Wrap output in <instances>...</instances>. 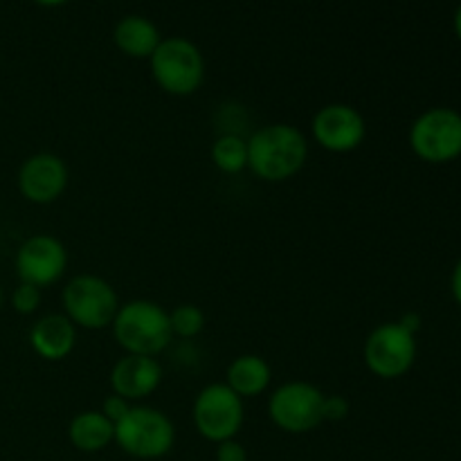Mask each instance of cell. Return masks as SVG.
<instances>
[{
  "label": "cell",
  "mask_w": 461,
  "mask_h": 461,
  "mask_svg": "<svg viewBox=\"0 0 461 461\" xmlns=\"http://www.w3.org/2000/svg\"><path fill=\"white\" fill-rule=\"evenodd\" d=\"M309 144L293 124H270L255 131L248 140V169L261 180L282 183L306 165Z\"/></svg>",
  "instance_id": "obj_1"
},
{
  "label": "cell",
  "mask_w": 461,
  "mask_h": 461,
  "mask_svg": "<svg viewBox=\"0 0 461 461\" xmlns=\"http://www.w3.org/2000/svg\"><path fill=\"white\" fill-rule=\"evenodd\" d=\"M111 327L115 342L129 356L156 358L171 345L174 338L169 311L151 300H133L122 304Z\"/></svg>",
  "instance_id": "obj_2"
},
{
  "label": "cell",
  "mask_w": 461,
  "mask_h": 461,
  "mask_svg": "<svg viewBox=\"0 0 461 461\" xmlns=\"http://www.w3.org/2000/svg\"><path fill=\"white\" fill-rule=\"evenodd\" d=\"M149 66L156 84L176 97L194 95L205 79V59L198 45L185 36L162 39L149 59Z\"/></svg>",
  "instance_id": "obj_3"
},
{
  "label": "cell",
  "mask_w": 461,
  "mask_h": 461,
  "mask_svg": "<svg viewBox=\"0 0 461 461\" xmlns=\"http://www.w3.org/2000/svg\"><path fill=\"white\" fill-rule=\"evenodd\" d=\"M176 441V428L165 412L147 405H133L131 412L115 423V444L129 457L160 459L171 453Z\"/></svg>",
  "instance_id": "obj_4"
},
{
  "label": "cell",
  "mask_w": 461,
  "mask_h": 461,
  "mask_svg": "<svg viewBox=\"0 0 461 461\" xmlns=\"http://www.w3.org/2000/svg\"><path fill=\"white\" fill-rule=\"evenodd\" d=\"M63 311L66 318L75 327L99 331V329L111 327L120 311L117 293L106 279L97 275H77L68 282L61 293Z\"/></svg>",
  "instance_id": "obj_5"
},
{
  "label": "cell",
  "mask_w": 461,
  "mask_h": 461,
  "mask_svg": "<svg viewBox=\"0 0 461 461\" xmlns=\"http://www.w3.org/2000/svg\"><path fill=\"white\" fill-rule=\"evenodd\" d=\"M410 149L432 165L461 156V113L455 108H428L410 126Z\"/></svg>",
  "instance_id": "obj_6"
},
{
  "label": "cell",
  "mask_w": 461,
  "mask_h": 461,
  "mask_svg": "<svg viewBox=\"0 0 461 461\" xmlns=\"http://www.w3.org/2000/svg\"><path fill=\"white\" fill-rule=\"evenodd\" d=\"M243 399L225 383H212L198 392L192 408L194 426L203 439L223 444L234 439L243 426Z\"/></svg>",
  "instance_id": "obj_7"
},
{
  "label": "cell",
  "mask_w": 461,
  "mask_h": 461,
  "mask_svg": "<svg viewBox=\"0 0 461 461\" xmlns=\"http://www.w3.org/2000/svg\"><path fill=\"white\" fill-rule=\"evenodd\" d=\"M363 358L374 376L385 381L401 378L417 360V338L399 327V322H385L367 336Z\"/></svg>",
  "instance_id": "obj_8"
},
{
  "label": "cell",
  "mask_w": 461,
  "mask_h": 461,
  "mask_svg": "<svg viewBox=\"0 0 461 461\" xmlns=\"http://www.w3.org/2000/svg\"><path fill=\"white\" fill-rule=\"evenodd\" d=\"M324 394L304 381H291L277 387L268 401L270 421L284 432L304 435L322 423Z\"/></svg>",
  "instance_id": "obj_9"
},
{
  "label": "cell",
  "mask_w": 461,
  "mask_h": 461,
  "mask_svg": "<svg viewBox=\"0 0 461 461\" xmlns=\"http://www.w3.org/2000/svg\"><path fill=\"white\" fill-rule=\"evenodd\" d=\"M68 268V250L57 237L34 234L16 252V273L21 284L45 288L57 284Z\"/></svg>",
  "instance_id": "obj_10"
},
{
  "label": "cell",
  "mask_w": 461,
  "mask_h": 461,
  "mask_svg": "<svg viewBox=\"0 0 461 461\" xmlns=\"http://www.w3.org/2000/svg\"><path fill=\"white\" fill-rule=\"evenodd\" d=\"M315 142L331 153H349L363 144L367 135L363 115L349 104H327L311 122Z\"/></svg>",
  "instance_id": "obj_11"
},
{
  "label": "cell",
  "mask_w": 461,
  "mask_h": 461,
  "mask_svg": "<svg viewBox=\"0 0 461 461\" xmlns=\"http://www.w3.org/2000/svg\"><path fill=\"white\" fill-rule=\"evenodd\" d=\"M68 187V165L54 153H36L21 165L18 189L36 205L54 203Z\"/></svg>",
  "instance_id": "obj_12"
},
{
  "label": "cell",
  "mask_w": 461,
  "mask_h": 461,
  "mask_svg": "<svg viewBox=\"0 0 461 461\" xmlns=\"http://www.w3.org/2000/svg\"><path fill=\"white\" fill-rule=\"evenodd\" d=\"M162 383V367L149 356H129L117 360L111 372L113 394L126 401H142L151 396Z\"/></svg>",
  "instance_id": "obj_13"
},
{
  "label": "cell",
  "mask_w": 461,
  "mask_h": 461,
  "mask_svg": "<svg viewBox=\"0 0 461 461\" xmlns=\"http://www.w3.org/2000/svg\"><path fill=\"white\" fill-rule=\"evenodd\" d=\"M77 342V329L66 315H45L32 327L30 345L43 360H63L72 354Z\"/></svg>",
  "instance_id": "obj_14"
},
{
  "label": "cell",
  "mask_w": 461,
  "mask_h": 461,
  "mask_svg": "<svg viewBox=\"0 0 461 461\" xmlns=\"http://www.w3.org/2000/svg\"><path fill=\"white\" fill-rule=\"evenodd\" d=\"M113 41L117 50L131 59H151L156 48L160 45V30L149 18L140 14H129L122 18L113 30Z\"/></svg>",
  "instance_id": "obj_15"
},
{
  "label": "cell",
  "mask_w": 461,
  "mask_h": 461,
  "mask_svg": "<svg viewBox=\"0 0 461 461\" xmlns=\"http://www.w3.org/2000/svg\"><path fill=\"white\" fill-rule=\"evenodd\" d=\"M270 378H273L270 365L261 356L243 354L230 363L225 385L241 399H252L264 394L266 387L270 385Z\"/></svg>",
  "instance_id": "obj_16"
},
{
  "label": "cell",
  "mask_w": 461,
  "mask_h": 461,
  "mask_svg": "<svg viewBox=\"0 0 461 461\" xmlns=\"http://www.w3.org/2000/svg\"><path fill=\"white\" fill-rule=\"evenodd\" d=\"M68 439L81 453H99L115 441V426L99 410H86L72 417Z\"/></svg>",
  "instance_id": "obj_17"
},
{
  "label": "cell",
  "mask_w": 461,
  "mask_h": 461,
  "mask_svg": "<svg viewBox=\"0 0 461 461\" xmlns=\"http://www.w3.org/2000/svg\"><path fill=\"white\" fill-rule=\"evenodd\" d=\"M212 162L223 174H241L248 167V140L234 133H225L216 138L214 144H212Z\"/></svg>",
  "instance_id": "obj_18"
},
{
  "label": "cell",
  "mask_w": 461,
  "mask_h": 461,
  "mask_svg": "<svg viewBox=\"0 0 461 461\" xmlns=\"http://www.w3.org/2000/svg\"><path fill=\"white\" fill-rule=\"evenodd\" d=\"M171 333L178 338H196L205 329V313L196 304H180L169 313Z\"/></svg>",
  "instance_id": "obj_19"
},
{
  "label": "cell",
  "mask_w": 461,
  "mask_h": 461,
  "mask_svg": "<svg viewBox=\"0 0 461 461\" xmlns=\"http://www.w3.org/2000/svg\"><path fill=\"white\" fill-rule=\"evenodd\" d=\"M12 306L16 313L30 315L41 306V288L30 286V284H21L12 295Z\"/></svg>",
  "instance_id": "obj_20"
},
{
  "label": "cell",
  "mask_w": 461,
  "mask_h": 461,
  "mask_svg": "<svg viewBox=\"0 0 461 461\" xmlns=\"http://www.w3.org/2000/svg\"><path fill=\"white\" fill-rule=\"evenodd\" d=\"M349 401L340 394H333V396H324V403H322V421H345L349 417Z\"/></svg>",
  "instance_id": "obj_21"
},
{
  "label": "cell",
  "mask_w": 461,
  "mask_h": 461,
  "mask_svg": "<svg viewBox=\"0 0 461 461\" xmlns=\"http://www.w3.org/2000/svg\"><path fill=\"white\" fill-rule=\"evenodd\" d=\"M131 408H133V405H131V401L122 399V396H117V394H111L106 401H104V405L99 412H102L104 417H106L108 421L115 426V423H120L122 419L131 412Z\"/></svg>",
  "instance_id": "obj_22"
},
{
  "label": "cell",
  "mask_w": 461,
  "mask_h": 461,
  "mask_svg": "<svg viewBox=\"0 0 461 461\" xmlns=\"http://www.w3.org/2000/svg\"><path fill=\"white\" fill-rule=\"evenodd\" d=\"M216 461H248V453L237 439L223 441V444H216Z\"/></svg>",
  "instance_id": "obj_23"
},
{
  "label": "cell",
  "mask_w": 461,
  "mask_h": 461,
  "mask_svg": "<svg viewBox=\"0 0 461 461\" xmlns=\"http://www.w3.org/2000/svg\"><path fill=\"white\" fill-rule=\"evenodd\" d=\"M399 327H403L405 331L412 333V336L417 338V331L421 329V315H419V313H405L403 318L399 320Z\"/></svg>",
  "instance_id": "obj_24"
},
{
  "label": "cell",
  "mask_w": 461,
  "mask_h": 461,
  "mask_svg": "<svg viewBox=\"0 0 461 461\" xmlns=\"http://www.w3.org/2000/svg\"><path fill=\"white\" fill-rule=\"evenodd\" d=\"M450 288H453V297L457 300V304L461 306V259L457 261L453 270V279H450Z\"/></svg>",
  "instance_id": "obj_25"
},
{
  "label": "cell",
  "mask_w": 461,
  "mask_h": 461,
  "mask_svg": "<svg viewBox=\"0 0 461 461\" xmlns=\"http://www.w3.org/2000/svg\"><path fill=\"white\" fill-rule=\"evenodd\" d=\"M453 25H455V34H457V39L461 41V5L457 7V12H455Z\"/></svg>",
  "instance_id": "obj_26"
},
{
  "label": "cell",
  "mask_w": 461,
  "mask_h": 461,
  "mask_svg": "<svg viewBox=\"0 0 461 461\" xmlns=\"http://www.w3.org/2000/svg\"><path fill=\"white\" fill-rule=\"evenodd\" d=\"M0 304H3V288H0Z\"/></svg>",
  "instance_id": "obj_27"
}]
</instances>
